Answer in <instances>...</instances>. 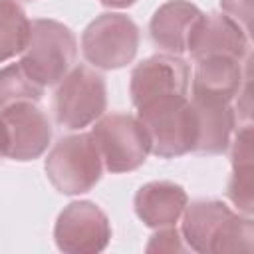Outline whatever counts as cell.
Returning <instances> with one entry per match:
<instances>
[{"instance_id":"cell-1","label":"cell","mask_w":254,"mask_h":254,"mask_svg":"<svg viewBox=\"0 0 254 254\" xmlns=\"http://www.w3.org/2000/svg\"><path fill=\"white\" fill-rule=\"evenodd\" d=\"M183 240L200 254L252 252L254 222L248 214L234 212L222 200L187 202L183 210Z\"/></svg>"},{"instance_id":"cell-2","label":"cell","mask_w":254,"mask_h":254,"mask_svg":"<svg viewBox=\"0 0 254 254\" xmlns=\"http://www.w3.org/2000/svg\"><path fill=\"white\" fill-rule=\"evenodd\" d=\"M151 153L173 159L194 151V115L187 95H163L137 107Z\"/></svg>"},{"instance_id":"cell-3","label":"cell","mask_w":254,"mask_h":254,"mask_svg":"<svg viewBox=\"0 0 254 254\" xmlns=\"http://www.w3.org/2000/svg\"><path fill=\"white\" fill-rule=\"evenodd\" d=\"M77 56L73 32L62 22L40 18L30 22V36L22 50V67L42 87L60 83Z\"/></svg>"},{"instance_id":"cell-4","label":"cell","mask_w":254,"mask_h":254,"mask_svg":"<svg viewBox=\"0 0 254 254\" xmlns=\"http://www.w3.org/2000/svg\"><path fill=\"white\" fill-rule=\"evenodd\" d=\"M101 171L103 161L89 133L62 137L46 157V175L62 194L91 190Z\"/></svg>"},{"instance_id":"cell-5","label":"cell","mask_w":254,"mask_h":254,"mask_svg":"<svg viewBox=\"0 0 254 254\" xmlns=\"http://www.w3.org/2000/svg\"><path fill=\"white\" fill-rule=\"evenodd\" d=\"M89 135L101 155L103 167L109 173L135 171L151 153L149 137L143 125L137 117L127 113L101 115Z\"/></svg>"},{"instance_id":"cell-6","label":"cell","mask_w":254,"mask_h":254,"mask_svg":"<svg viewBox=\"0 0 254 254\" xmlns=\"http://www.w3.org/2000/svg\"><path fill=\"white\" fill-rule=\"evenodd\" d=\"M107 105L105 79L87 65H75L54 93V115L65 129H81L97 121Z\"/></svg>"},{"instance_id":"cell-7","label":"cell","mask_w":254,"mask_h":254,"mask_svg":"<svg viewBox=\"0 0 254 254\" xmlns=\"http://www.w3.org/2000/svg\"><path fill=\"white\" fill-rule=\"evenodd\" d=\"M137 48L139 28L125 14H101L87 24L81 36L85 60L101 69H119L131 64Z\"/></svg>"},{"instance_id":"cell-8","label":"cell","mask_w":254,"mask_h":254,"mask_svg":"<svg viewBox=\"0 0 254 254\" xmlns=\"http://www.w3.org/2000/svg\"><path fill=\"white\" fill-rule=\"evenodd\" d=\"M54 238L58 248L65 254H97L109 244L111 224L95 202L75 200L60 212Z\"/></svg>"},{"instance_id":"cell-9","label":"cell","mask_w":254,"mask_h":254,"mask_svg":"<svg viewBox=\"0 0 254 254\" xmlns=\"http://www.w3.org/2000/svg\"><path fill=\"white\" fill-rule=\"evenodd\" d=\"M189 79L190 69L183 58L173 54L151 56L131 71V101L139 107L163 95H187Z\"/></svg>"},{"instance_id":"cell-10","label":"cell","mask_w":254,"mask_h":254,"mask_svg":"<svg viewBox=\"0 0 254 254\" xmlns=\"http://www.w3.org/2000/svg\"><path fill=\"white\" fill-rule=\"evenodd\" d=\"M6 127V157L14 161H34L48 149L52 141V125L44 111L32 101H20L0 109Z\"/></svg>"},{"instance_id":"cell-11","label":"cell","mask_w":254,"mask_h":254,"mask_svg":"<svg viewBox=\"0 0 254 254\" xmlns=\"http://www.w3.org/2000/svg\"><path fill=\"white\" fill-rule=\"evenodd\" d=\"M248 48V32L230 16L218 12L202 14L187 42V50L196 62L210 56H228L242 62Z\"/></svg>"},{"instance_id":"cell-12","label":"cell","mask_w":254,"mask_h":254,"mask_svg":"<svg viewBox=\"0 0 254 254\" xmlns=\"http://www.w3.org/2000/svg\"><path fill=\"white\" fill-rule=\"evenodd\" d=\"M194 115V151L206 155H220L228 149L236 125V113L230 101L190 99Z\"/></svg>"},{"instance_id":"cell-13","label":"cell","mask_w":254,"mask_h":254,"mask_svg":"<svg viewBox=\"0 0 254 254\" xmlns=\"http://www.w3.org/2000/svg\"><path fill=\"white\" fill-rule=\"evenodd\" d=\"M202 12L187 0H169L159 6L149 22V34L155 46L173 56L187 52L190 30L198 22Z\"/></svg>"},{"instance_id":"cell-14","label":"cell","mask_w":254,"mask_h":254,"mask_svg":"<svg viewBox=\"0 0 254 254\" xmlns=\"http://www.w3.org/2000/svg\"><path fill=\"white\" fill-rule=\"evenodd\" d=\"M244 71L240 60L228 56H210L196 62L192 75V97L232 101L244 81Z\"/></svg>"},{"instance_id":"cell-15","label":"cell","mask_w":254,"mask_h":254,"mask_svg":"<svg viewBox=\"0 0 254 254\" xmlns=\"http://www.w3.org/2000/svg\"><path fill=\"white\" fill-rule=\"evenodd\" d=\"M189 196L181 185L171 181H153L143 185L135 194V212L149 228L175 226L181 218Z\"/></svg>"},{"instance_id":"cell-16","label":"cell","mask_w":254,"mask_h":254,"mask_svg":"<svg viewBox=\"0 0 254 254\" xmlns=\"http://www.w3.org/2000/svg\"><path fill=\"white\" fill-rule=\"evenodd\" d=\"M226 196L242 214H252V127L244 125L232 143V177Z\"/></svg>"},{"instance_id":"cell-17","label":"cell","mask_w":254,"mask_h":254,"mask_svg":"<svg viewBox=\"0 0 254 254\" xmlns=\"http://www.w3.org/2000/svg\"><path fill=\"white\" fill-rule=\"evenodd\" d=\"M30 36V20L14 0H0V64L22 54Z\"/></svg>"},{"instance_id":"cell-18","label":"cell","mask_w":254,"mask_h":254,"mask_svg":"<svg viewBox=\"0 0 254 254\" xmlns=\"http://www.w3.org/2000/svg\"><path fill=\"white\" fill-rule=\"evenodd\" d=\"M44 95V87L36 83L22 64H10L0 69V109H6L20 101H40Z\"/></svg>"},{"instance_id":"cell-19","label":"cell","mask_w":254,"mask_h":254,"mask_svg":"<svg viewBox=\"0 0 254 254\" xmlns=\"http://www.w3.org/2000/svg\"><path fill=\"white\" fill-rule=\"evenodd\" d=\"M187 246L183 244V236L177 228L165 226L155 232L147 244V252H185Z\"/></svg>"},{"instance_id":"cell-20","label":"cell","mask_w":254,"mask_h":254,"mask_svg":"<svg viewBox=\"0 0 254 254\" xmlns=\"http://www.w3.org/2000/svg\"><path fill=\"white\" fill-rule=\"evenodd\" d=\"M222 10L226 16L236 20L246 32H250V20H252V0H220Z\"/></svg>"},{"instance_id":"cell-21","label":"cell","mask_w":254,"mask_h":254,"mask_svg":"<svg viewBox=\"0 0 254 254\" xmlns=\"http://www.w3.org/2000/svg\"><path fill=\"white\" fill-rule=\"evenodd\" d=\"M99 2L109 8H127V6H133L137 0H99Z\"/></svg>"},{"instance_id":"cell-22","label":"cell","mask_w":254,"mask_h":254,"mask_svg":"<svg viewBox=\"0 0 254 254\" xmlns=\"http://www.w3.org/2000/svg\"><path fill=\"white\" fill-rule=\"evenodd\" d=\"M6 149H8V139H6V127L2 123V117H0V159L6 157Z\"/></svg>"}]
</instances>
